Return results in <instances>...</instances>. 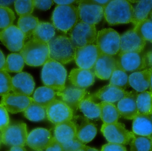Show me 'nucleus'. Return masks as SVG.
I'll return each mask as SVG.
<instances>
[{
	"label": "nucleus",
	"mask_w": 152,
	"mask_h": 151,
	"mask_svg": "<svg viewBox=\"0 0 152 151\" xmlns=\"http://www.w3.org/2000/svg\"><path fill=\"white\" fill-rule=\"evenodd\" d=\"M104 14L110 26L133 23L134 7L129 1H110L104 6Z\"/></svg>",
	"instance_id": "obj_1"
},
{
	"label": "nucleus",
	"mask_w": 152,
	"mask_h": 151,
	"mask_svg": "<svg viewBox=\"0 0 152 151\" xmlns=\"http://www.w3.org/2000/svg\"><path fill=\"white\" fill-rule=\"evenodd\" d=\"M20 53L25 63L30 66H43L50 59L48 43L33 38L25 43Z\"/></svg>",
	"instance_id": "obj_2"
},
{
	"label": "nucleus",
	"mask_w": 152,
	"mask_h": 151,
	"mask_svg": "<svg viewBox=\"0 0 152 151\" xmlns=\"http://www.w3.org/2000/svg\"><path fill=\"white\" fill-rule=\"evenodd\" d=\"M67 75L66 70L62 64L50 59L43 65L41 78L45 86L61 92L66 88Z\"/></svg>",
	"instance_id": "obj_3"
},
{
	"label": "nucleus",
	"mask_w": 152,
	"mask_h": 151,
	"mask_svg": "<svg viewBox=\"0 0 152 151\" xmlns=\"http://www.w3.org/2000/svg\"><path fill=\"white\" fill-rule=\"evenodd\" d=\"M50 58L62 64L75 60V47L69 37L66 35L55 36L48 43Z\"/></svg>",
	"instance_id": "obj_4"
},
{
	"label": "nucleus",
	"mask_w": 152,
	"mask_h": 151,
	"mask_svg": "<svg viewBox=\"0 0 152 151\" xmlns=\"http://www.w3.org/2000/svg\"><path fill=\"white\" fill-rule=\"evenodd\" d=\"M53 25L58 30L69 33L79 20L77 6L73 4L58 5L53 12Z\"/></svg>",
	"instance_id": "obj_5"
},
{
	"label": "nucleus",
	"mask_w": 152,
	"mask_h": 151,
	"mask_svg": "<svg viewBox=\"0 0 152 151\" xmlns=\"http://www.w3.org/2000/svg\"><path fill=\"white\" fill-rule=\"evenodd\" d=\"M96 44L100 54L115 56L120 50V35L112 28H104L97 33Z\"/></svg>",
	"instance_id": "obj_6"
},
{
	"label": "nucleus",
	"mask_w": 152,
	"mask_h": 151,
	"mask_svg": "<svg viewBox=\"0 0 152 151\" xmlns=\"http://www.w3.org/2000/svg\"><path fill=\"white\" fill-rule=\"evenodd\" d=\"M2 143L7 146H22L26 144L28 134L27 125L22 122L9 124L0 131Z\"/></svg>",
	"instance_id": "obj_7"
},
{
	"label": "nucleus",
	"mask_w": 152,
	"mask_h": 151,
	"mask_svg": "<svg viewBox=\"0 0 152 151\" xmlns=\"http://www.w3.org/2000/svg\"><path fill=\"white\" fill-rule=\"evenodd\" d=\"M69 38L75 48L93 44L96 42L97 34L95 25L79 20L69 33Z\"/></svg>",
	"instance_id": "obj_8"
},
{
	"label": "nucleus",
	"mask_w": 152,
	"mask_h": 151,
	"mask_svg": "<svg viewBox=\"0 0 152 151\" xmlns=\"http://www.w3.org/2000/svg\"><path fill=\"white\" fill-rule=\"evenodd\" d=\"M101 132L109 143L126 145L136 137L134 134L128 131L125 125L116 122L102 125Z\"/></svg>",
	"instance_id": "obj_9"
},
{
	"label": "nucleus",
	"mask_w": 152,
	"mask_h": 151,
	"mask_svg": "<svg viewBox=\"0 0 152 151\" xmlns=\"http://www.w3.org/2000/svg\"><path fill=\"white\" fill-rule=\"evenodd\" d=\"M77 4L79 20L85 23L95 26L104 16V7L94 1H78Z\"/></svg>",
	"instance_id": "obj_10"
},
{
	"label": "nucleus",
	"mask_w": 152,
	"mask_h": 151,
	"mask_svg": "<svg viewBox=\"0 0 152 151\" xmlns=\"http://www.w3.org/2000/svg\"><path fill=\"white\" fill-rule=\"evenodd\" d=\"M96 44H88L76 48L75 61L79 68L86 70L93 69L100 55Z\"/></svg>",
	"instance_id": "obj_11"
},
{
	"label": "nucleus",
	"mask_w": 152,
	"mask_h": 151,
	"mask_svg": "<svg viewBox=\"0 0 152 151\" xmlns=\"http://www.w3.org/2000/svg\"><path fill=\"white\" fill-rule=\"evenodd\" d=\"M45 109L48 120L54 125L73 119V110L61 100L55 99Z\"/></svg>",
	"instance_id": "obj_12"
},
{
	"label": "nucleus",
	"mask_w": 152,
	"mask_h": 151,
	"mask_svg": "<svg viewBox=\"0 0 152 151\" xmlns=\"http://www.w3.org/2000/svg\"><path fill=\"white\" fill-rule=\"evenodd\" d=\"M116 59L117 66L126 72H137L146 68L144 54L142 52L118 53Z\"/></svg>",
	"instance_id": "obj_13"
},
{
	"label": "nucleus",
	"mask_w": 152,
	"mask_h": 151,
	"mask_svg": "<svg viewBox=\"0 0 152 151\" xmlns=\"http://www.w3.org/2000/svg\"><path fill=\"white\" fill-rule=\"evenodd\" d=\"M26 37L21 30L14 25L0 32V41L12 52H20L25 44Z\"/></svg>",
	"instance_id": "obj_14"
},
{
	"label": "nucleus",
	"mask_w": 152,
	"mask_h": 151,
	"mask_svg": "<svg viewBox=\"0 0 152 151\" xmlns=\"http://www.w3.org/2000/svg\"><path fill=\"white\" fill-rule=\"evenodd\" d=\"M72 120L76 128V138L81 143L85 145L94 138L97 133V128L88 119L83 116H77Z\"/></svg>",
	"instance_id": "obj_15"
},
{
	"label": "nucleus",
	"mask_w": 152,
	"mask_h": 151,
	"mask_svg": "<svg viewBox=\"0 0 152 151\" xmlns=\"http://www.w3.org/2000/svg\"><path fill=\"white\" fill-rule=\"evenodd\" d=\"M145 45L146 42L134 28L129 29L120 36V50L119 53H142Z\"/></svg>",
	"instance_id": "obj_16"
},
{
	"label": "nucleus",
	"mask_w": 152,
	"mask_h": 151,
	"mask_svg": "<svg viewBox=\"0 0 152 151\" xmlns=\"http://www.w3.org/2000/svg\"><path fill=\"white\" fill-rule=\"evenodd\" d=\"M34 102L33 98L29 96L9 93L2 96L1 104L7 111L16 114L24 112Z\"/></svg>",
	"instance_id": "obj_17"
},
{
	"label": "nucleus",
	"mask_w": 152,
	"mask_h": 151,
	"mask_svg": "<svg viewBox=\"0 0 152 151\" xmlns=\"http://www.w3.org/2000/svg\"><path fill=\"white\" fill-rule=\"evenodd\" d=\"M53 136L46 128H35L30 132L27 138L26 144L31 149L36 151L46 150L50 144Z\"/></svg>",
	"instance_id": "obj_18"
},
{
	"label": "nucleus",
	"mask_w": 152,
	"mask_h": 151,
	"mask_svg": "<svg viewBox=\"0 0 152 151\" xmlns=\"http://www.w3.org/2000/svg\"><path fill=\"white\" fill-rule=\"evenodd\" d=\"M33 77L26 72H20L12 77V93L29 96L33 94L35 88Z\"/></svg>",
	"instance_id": "obj_19"
},
{
	"label": "nucleus",
	"mask_w": 152,
	"mask_h": 151,
	"mask_svg": "<svg viewBox=\"0 0 152 151\" xmlns=\"http://www.w3.org/2000/svg\"><path fill=\"white\" fill-rule=\"evenodd\" d=\"M117 67L116 58L113 56L100 54L93 68V72L100 79L107 80L110 79Z\"/></svg>",
	"instance_id": "obj_20"
},
{
	"label": "nucleus",
	"mask_w": 152,
	"mask_h": 151,
	"mask_svg": "<svg viewBox=\"0 0 152 151\" xmlns=\"http://www.w3.org/2000/svg\"><path fill=\"white\" fill-rule=\"evenodd\" d=\"M86 94V89L74 86L66 87L63 91L56 92V95L73 110L78 108L80 103L85 98Z\"/></svg>",
	"instance_id": "obj_21"
},
{
	"label": "nucleus",
	"mask_w": 152,
	"mask_h": 151,
	"mask_svg": "<svg viewBox=\"0 0 152 151\" xmlns=\"http://www.w3.org/2000/svg\"><path fill=\"white\" fill-rule=\"evenodd\" d=\"M137 92L131 91L129 95L118 102L117 109L120 116L127 120H133L138 114L137 105Z\"/></svg>",
	"instance_id": "obj_22"
},
{
	"label": "nucleus",
	"mask_w": 152,
	"mask_h": 151,
	"mask_svg": "<svg viewBox=\"0 0 152 151\" xmlns=\"http://www.w3.org/2000/svg\"><path fill=\"white\" fill-rule=\"evenodd\" d=\"M131 92L126 91L119 88L109 85L104 86L99 89L95 93L92 95L102 101L107 102L114 103L118 102L124 97L129 95Z\"/></svg>",
	"instance_id": "obj_23"
},
{
	"label": "nucleus",
	"mask_w": 152,
	"mask_h": 151,
	"mask_svg": "<svg viewBox=\"0 0 152 151\" xmlns=\"http://www.w3.org/2000/svg\"><path fill=\"white\" fill-rule=\"evenodd\" d=\"M95 77L94 72L91 70L74 69L70 72L69 79L74 86L86 89L94 83Z\"/></svg>",
	"instance_id": "obj_24"
},
{
	"label": "nucleus",
	"mask_w": 152,
	"mask_h": 151,
	"mask_svg": "<svg viewBox=\"0 0 152 151\" xmlns=\"http://www.w3.org/2000/svg\"><path fill=\"white\" fill-rule=\"evenodd\" d=\"M53 137L61 144L77 138L76 128L73 121L69 120L56 125Z\"/></svg>",
	"instance_id": "obj_25"
},
{
	"label": "nucleus",
	"mask_w": 152,
	"mask_h": 151,
	"mask_svg": "<svg viewBox=\"0 0 152 151\" xmlns=\"http://www.w3.org/2000/svg\"><path fill=\"white\" fill-rule=\"evenodd\" d=\"M150 69L134 72L129 76V86L137 92H145L150 87Z\"/></svg>",
	"instance_id": "obj_26"
},
{
	"label": "nucleus",
	"mask_w": 152,
	"mask_h": 151,
	"mask_svg": "<svg viewBox=\"0 0 152 151\" xmlns=\"http://www.w3.org/2000/svg\"><path fill=\"white\" fill-rule=\"evenodd\" d=\"M132 129L134 134L150 137L152 135V120L151 115L138 114L133 119Z\"/></svg>",
	"instance_id": "obj_27"
},
{
	"label": "nucleus",
	"mask_w": 152,
	"mask_h": 151,
	"mask_svg": "<svg viewBox=\"0 0 152 151\" xmlns=\"http://www.w3.org/2000/svg\"><path fill=\"white\" fill-rule=\"evenodd\" d=\"M78 109L85 117L88 119L95 120L100 118V103L94 102L92 96H88L82 100L79 104Z\"/></svg>",
	"instance_id": "obj_28"
},
{
	"label": "nucleus",
	"mask_w": 152,
	"mask_h": 151,
	"mask_svg": "<svg viewBox=\"0 0 152 151\" xmlns=\"http://www.w3.org/2000/svg\"><path fill=\"white\" fill-rule=\"evenodd\" d=\"M55 28L53 24L40 21L31 38L48 43L55 37Z\"/></svg>",
	"instance_id": "obj_29"
},
{
	"label": "nucleus",
	"mask_w": 152,
	"mask_h": 151,
	"mask_svg": "<svg viewBox=\"0 0 152 151\" xmlns=\"http://www.w3.org/2000/svg\"><path fill=\"white\" fill-rule=\"evenodd\" d=\"M56 92L47 86L38 88L34 93L33 99L35 102L46 108L56 99Z\"/></svg>",
	"instance_id": "obj_30"
},
{
	"label": "nucleus",
	"mask_w": 152,
	"mask_h": 151,
	"mask_svg": "<svg viewBox=\"0 0 152 151\" xmlns=\"http://www.w3.org/2000/svg\"><path fill=\"white\" fill-rule=\"evenodd\" d=\"M100 104V118L103 123L110 124L118 122L120 116L116 105L113 103L105 101H101Z\"/></svg>",
	"instance_id": "obj_31"
},
{
	"label": "nucleus",
	"mask_w": 152,
	"mask_h": 151,
	"mask_svg": "<svg viewBox=\"0 0 152 151\" xmlns=\"http://www.w3.org/2000/svg\"><path fill=\"white\" fill-rule=\"evenodd\" d=\"M39 22L37 17L32 15L20 17L18 27L24 34L26 40L31 38Z\"/></svg>",
	"instance_id": "obj_32"
},
{
	"label": "nucleus",
	"mask_w": 152,
	"mask_h": 151,
	"mask_svg": "<svg viewBox=\"0 0 152 151\" xmlns=\"http://www.w3.org/2000/svg\"><path fill=\"white\" fill-rule=\"evenodd\" d=\"M134 7V26L148 18L152 10V1H137Z\"/></svg>",
	"instance_id": "obj_33"
},
{
	"label": "nucleus",
	"mask_w": 152,
	"mask_h": 151,
	"mask_svg": "<svg viewBox=\"0 0 152 151\" xmlns=\"http://www.w3.org/2000/svg\"><path fill=\"white\" fill-rule=\"evenodd\" d=\"M23 114L28 120L34 122L42 121L47 117L46 109L35 102L23 112Z\"/></svg>",
	"instance_id": "obj_34"
},
{
	"label": "nucleus",
	"mask_w": 152,
	"mask_h": 151,
	"mask_svg": "<svg viewBox=\"0 0 152 151\" xmlns=\"http://www.w3.org/2000/svg\"><path fill=\"white\" fill-rule=\"evenodd\" d=\"M137 105L139 114H152V92L145 91L137 95Z\"/></svg>",
	"instance_id": "obj_35"
},
{
	"label": "nucleus",
	"mask_w": 152,
	"mask_h": 151,
	"mask_svg": "<svg viewBox=\"0 0 152 151\" xmlns=\"http://www.w3.org/2000/svg\"><path fill=\"white\" fill-rule=\"evenodd\" d=\"M25 65L24 59L20 54L12 53L5 59L4 71L10 73L21 72Z\"/></svg>",
	"instance_id": "obj_36"
},
{
	"label": "nucleus",
	"mask_w": 152,
	"mask_h": 151,
	"mask_svg": "<svg viewBox=\"0 0 152 151\" xmlns=\"http://www.w3.org/2000/svg\"><path fill=\"white\" fill-rule=\"evenodd\" d=\"M110 85L125 90L129 86V76L126 72L117 66L110 78Z\"/></svg>",
	"instance_id": "obj_37"
},
{
	"label": "nucleus",
	"mask_w": 152,
	"mask_h": 151,
	"mask_svg": "<svg viewBox=\"0 0 152 151\" xmlns=\"http://www.w3.org/2000/svg\"><path fill=\"white\" fill-rule=\"evenodd\" d=\"M134 29L145 42L152 43V20L148 18L134 26Z\"/></svg>",
	"instance_id": "obj_38"
},
{
	"label": "nucleus",
	"mask_w": 152,
	"mask_h": 151,
	"mask_svg": "<svg viewBox=\"0 0 152 151\" xmlns=\"http://www.w3.org/2000/svg\"><path fill=\"white\" fill-rule=\"evenodd\" d=\"M130 151H151V142L149 137H135L130 142Z\"/></svg>",
	"instance_id": "obj_39"
},
{
	"label": "nucleus",
	"mask_w": 152,
	"mask_h": 151,
	"mask_svg": "<svg viewBox=\"0 0 152 151\" xmlns=\"http://www.w3.org/2000/svg\"><path fill=\"white\" fill-rule=\"evenodd\" d=\"M14 4L15 10L20 17L31 15L35 8L33 0H16Z\"/></svg>",
	"instance_id": "obj_40"
},
{
	"label": "nucleus",
	"mask_w": 152,
	"mask_h": 151,
	"mask_svg": "<svg viewBox=\"0 0 152 151\" xmlns=\"http://www.w3.org/2000/svg\"><path fill=\"white\" fill-rule=\"evenodd\" d=\"M15 18L14 12L11 9L0 6V28L4 29L12 26Z\"/></svg>",
	"instance_id": "obj_41"
},
{
	"label": "nucleus",
	"mask_w": 152,
	"mask_h": 151,
	"mask_svg": "<svg viewBox=\"0 0 152 151\" xmlns=\"http://www.w3.org/2000/svg\"><path fill=\"white\" fill-rule=\"evenodd\" d=\"M11 90V77L6 71H0V96L9 93Z\"/></svg>",
	"instance_id": "obj_42"
},
{
	"label": "nucleus",
	"mask_w": 152,
	"mask_h": 151,
	"mask_svg": "<svg viewBox=\"0 0 152 151\" xmlns=\"http://www.w3.org/2000/svg\"><path fill=\"white\" fill-rule=\"evenodd\" d=\"M61 145L64 151H77L85 144L81 143L76 138L62 144Z\"/></svg>",
	"instance_id": "obj_43"
},
{
	"label": "nucleus",
	"mask_w": 152,
	"mask_h": 151,
	"mask_svg": "<svg viewBox=\"0 0 152 151\" xmlns=\"http://www.w3.org/2000/svg\"><path fill=\"white\" fill-rule=\"evenodd\" d=\"M10 124V118L8 111L0 104V131Z\"/></svg>",
	"instance_id": "obj_44"
},
{
	"label": "nucleus",
	"mask_w": 152,
	"mask_h": 151,
	"mask_svg": "<svg viewBox=\"0 0 152 151\" xmlns=\"http://www.w3.org/2000/svg\"><path fill=\"white\" fill-rule=\"evenodd\" d=\"M35 8L42 10L46 11L50 9L53 4V1H42V0H34Z\"/></svg>",
	"instance_id": "obj_45"
},
{
	"label": "nucleus",
	"mask_w": 152,
	"mask_h": 151,
	"mask_svg": "<svg viewBox=\"0 0 152 151\" xmlns=\"http://www.w3.org/2000/svg\"><path fill=\"white\" fill-rule=\"evenodd\" d=\"M101 151H127V150L122 144L109 143L102 147Z\"/></svg>",
	"instance_id": "obj_46"
},
{
	"label": "nucleus",
	"mask_w": 152,
	"mask_h": 151,
	"mask_svg": "<svg viewBox=\"0 0 152 151\" xmlns=\"http://www.w3.org/2000/svg\"><path fill=\"white\" fill-rule=\"evenodd\" d=\"M45 151H64L61 144L56 141L53 137L50 144L47 147Z\"/></svg>",
	"instance_id": "obj_47"
},
{
	"label": "nucleus",
	"mask_w": 152,
	"mask_h": 151,
	"mask_svg": "<svg viewBox=\"0 0 152 151\" xmlns=\"http://www.w3.org/2000/svg\"><path fill=\"white\" fill-rule=\"evenodd\" d=\"M144 58L146 68L148 67L149 69L151 68H152V51L148 52L144 54Z\"/></svg>",
	"instance_id": "obj_48"
},
{
	"label": "nucleus",
	"mask_w": 152,
	"mask_h": 151,
	"mask_svg": "<svg viewBox=\"0 0 152 151\" xmlns=\"http://www.w3.org/2000/svg\"><path fill=\"white\" fill-rule=\"evenodd\" d=\"M54 2L58 4V5H66L73 4V3L77 2L76 1L74 0H62V1H53Z\"/></svg>",
	"instance_id": "obj_49"
},
{
	"label": "nucleus",
	"mask_w": 152,
	"mask_h": 151,
	"mask_svg": "<svg viewBox=\"0 0 152 151\" xmlns=\"http://www.w3.org/2000/svg\"><path fill=\"white\" fill-rule=\"evenodd\" d=\"M5 57L2 52L0 50V71L4 70L5 63Z\"/></svg>",
	"instance_id": "obj_50"
},
{
	"label": "nucleus",
	"mask_w": 152,
	"mask_h": 151,
	"mask_svg": "<svg viewBox=\"0 0 152 151\" xmlns=\"http://www.w3.org/2000/svg\"><path fill=\"white\" fill-rule=\"evenodd\" d=\"M15 1H0V6L8 7V6L14 3Z\"/></svg>",
	"instance_id": "obj_51"
},
{
	"label": "nucleus",
	"mask_w": 152,
	"mask_h": 151,
	"mask_svg": "<svg viewBox=\"0 0 152 151\" xmlns=\"http://www.w3.org/2000/svg\"><path fill=\"white\" fill-rule=\"evenodd\" d=\"M77 151H99L97 149L84 145Z\"/></svg>",
	"instance_id": "obj_52"
},
{
	"label": "nucleus",
	"mask_w": 152,
	"mask_h": 151,
	"mask_svg": "<svg viewBox=\"0 0 152 151\" xmlns=\"http://www.w3.org/2000/svg\"><path fill=\"white\" fill-rule=\"evenodd\" d=\"M9 151H27L24 147L22 146H13Z\"/></svg>",
	"instance_id": "obj_53"
},
{
	"label": "nucleus",
	"mask_w": 152,
	"mask_h": 151,
	"mask_svg": "<svg viewBox=\"0 0 152 151\" xmlns=\"http://www.w3.org/2000/svg\"><path fill=\"white\" fill-rule=\"evenodd\" d=\"M97 4H99V5H101V6H103L104 7V6L108 4L109 3V2L110 1H94Z\"/></svg>",
	"instance_id": "obj_54"
},
{
	"label": "nucleus",
	"mask_w": 152,
	"mask_h": 151,
	"mask_svg": "<svg viewBox=\"0 0 152 151\" xmlns=\"http://www.w3.org/2000/svg\"><path fill=\"white\" fill-rule=\"evenodd\" d=\"M151 76H150V89L151 92H152V68H150Z\"/></svg>",
	"instance_id": "obj_55"
},
{
	"label": "nucleus",
	"mask_w": 152,
	"mask_h": 151,
	"mask_svg": "<svg viewBox=\"0 0 152 151\" xmlns=\"http://www.w3.org/2000/svg\"><path fill=\"white\" fill-rule=\"evenodd\" d=\"M2 143L1 135V132H0V147H1V145Z\"/></svg>",
	"instance_id": "obj_56"
},
{
	"label": "nucleus",
	"mask_w": 152,
	"mask_h": 151,
	"mask_svg": "<svg viewBox=\"0 0 152 151\" xmlns=\"http://www.w3.org/2000/svg\"><path fill=\"white\" fill-rule=\"evenodd\" d=\"M150 18H151V20H152V10L151 11V13H150Z\"/></svg>",
	"instance_id": "obj_57"
},
{
	"label": "nucleus",
	"mask_w": 152,
	"mask_h": 151,
	"mask_svg": "<svg viewBox=\"0 0 152 151\" xmlns=\"http://www.w3.org/2000/svg\"><path fill=\"white\" fill-rule=\"evenodd\" d=\"M149 138L151 139V151H152V135L151 136H150Z\"/></svg>",
	"instance_id": "obj_58"
},
{
	"label": "nucleus",
	"mask_w": 152,
	"mask_h": 151,
	"mask_svg": "<svg viewBox=\"0 0 152 151\" xmlns=\"http://www.w3.org/2000/svg\"><path fill=\"white\" fill-rule=\"evenodd\" d=\"M151 117L152 120V115H151Z\"/></svg>",
	"instance_id": "obj_59"
}]
</instances>
